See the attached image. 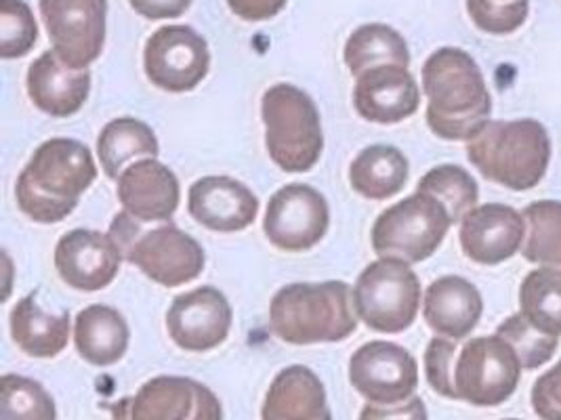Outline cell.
Wrapping results in <instances>:
<instances>
[{"label":"cell","instance_id":"1","mask_svg":"<svg viewBox=\"0 0 561 420\" xmlns=\"http://www.w3.org/2000/svg\"><path fill=\"white\" fill-rule=\"evenodd\" d=\"M427 125L446 141H469L484 129L492 97L476 59L457 47H442L423 66Z\"/></svg>","mask_w":561,"mask_h":420},{"label":"cell","instance_id":"2","mask_svg":"<svg viewBox=\"0 0 561 420\" xmlns=\"http://www.w3.org/2000/svg\"><path fill=\"white\" fill-rule=\"evenodd\" d=\"M98 177L91 150L77 139L45 141L22 171L18 207L36 223H59L78 207V198Z\"/></svg>","mask_w":561,"mask_h":420},{"label":"cell","instance_id":"3","mask_svg":"<svg viewBox=\"0 0 561 420\" xmlns=\"http://www.w3.org/2000/svg\"><path fill=\"white\" fill-rule=\"evenodd\" d=\"M270 326L290 345L345 341L357 328L354 292L341 280L288 284L272 299Z\"/></svg>","mask_w":561,"mask_h":420},{"label":"cell","instance_id":"4","mask_svg":"<svg viewBox=\"0 0 561 420\" xmlns=\"http://www.w3.org/2000/svg\"><path fill=\"white\" fill-rule=\"evenodd\" d=\"M467 158L488 182L526 191L540 184L549 168L551 139L535 118L488 120L467 141Z\"/></svg>","mask_w":561,"mask_h":420},{"label":"cell","instance_id":"5","mask_svg":"<svg viewBox=\"0 0 561 420\" xmlns=\"http://www.w3.org/2000/svg\"><path fill=\"white\" fill-rule=\"evenodd\" d=\"M265 148L274 164L286 173L311 171L324 150L320 112L306 91L293 84H274L261 100Z\"/></svg>","mask_w":561,"mask_h":420},{"label":"cell","instance_id":"6","mask_svg":"<svg viewBox=\"0 0 561 420\" xmlns=\"http://www.w3.org/2000/svg\"><path fill=\"white\" fill-rule=\"evenodd\" d=\"M139 223L127 210L118 212L110 225V236L118 244L123 257L137 265L152 282L175 289L203 273L206 255L194 237L173 223L152 232H141Z\"/></svg>","mask_w":561,"mask_h":420},{"label":"cell","instance_id":"7","mask_svg":"<svg viewBox=\"0 0 561 420\" xmlns=\"http://www.w3.org/2000/svg\"><path fill=\"white\" fill-rule=\"evenodd\" d=\"M453 225L446 207L425 191H414L379 214L373 228V248L383 259L425 261L442 246Z\"/></svg>","mask_w":561,"mask_h":420},{"label":"cell","instance_id":"8","mask_svg":"<svg viewBox=\"0 0 561 420\" xmlns=\"http://www.w3.org/2000/svg\"><path fill=\"white\" fill-rule=\"evenodd\" d=\"M357 317L375 332L400 335L414 324L421 307V282L400 259L370 262L354 287Z\"/></svg>","mask_w":561,"mask_h":420},{"label":"cell","instance_id":"9","mask_svg":"<svg viewBox=\"0 0 561 420\" xmlns=\"http://www.w3.org/2000/svg\"><path fill=\"white\" fill-rule=\"evenodd\" d=\"M522 362L501 335L465 342L455 360V392L478 408L501 406L515 394L522 378Z\"/></svg>","mask_w":561,"mask_h":420},{"label":"cell","instance_id":"10","mask_svg":"<svg viewBox=\"0 0 561 420\" xmlns=\"http://www.w3.org/2000/svg\"><path fill=\"white\" fill-rule=\"evenodd\" d=\"M146 77L169 93L194 91L210 70V51L205 36L190 26L156 30L144 51Z\"/></svg>","mask_w":561,"mask_h":420},{"label":"cell","instance_id":"11","mask_svg":"<svg viewBox=\"0 0 561 420\" xmlns=\"http://www.w3.org/2000/svg\"><path fill=\"white\" fill-rule=\"evenodd\" d=\"M331 225L327 198L311 185L290 184L278 189L265 212L267 240L284 253H306L320 244Z\"/></svg>","mask_w":561,"mask_h":420},{"label":"cell","instance_id":"12","mask_svg":"<svg viewBox=\"0 0 561 420\" xmlns=\"http://www.w3.org/2000/svg\"><path fill=\"white\" fill-rule=\"evenodd\" d=\"M53 49L72 68H89L105 45L107 0H41Z\"/></svg>","mask_w":561,"mask_h":420},{"label":"cell","instance_id":"13","mask_svg":"<svg viewBox=\"0 0 561 420\" xmlns=\"http://www.w3.org/2000/svg\"><path fill=\"white\" fill-rule=\"evenodd\" d=\"M350 381L368 404L393 406L419 387V364L409 349L396 342L362 345L350 360Z\"/></svg>","mask_w":561,"mask_h":420},{"label":"cell","instance_id":"14","mask_svg":"<svg viewBox=\"0 0 561 420\" xmlns=\"http://www.w3.org/2000/svg\"><path fill=\"white\" fill-rule=\"evenodd\" d=\"M230 301L213 287L179 294L167 314V330L173 342L192 353H205L228 339L231 328Z\"/></svg>","mask_w":561,"mask_h":420},{"label":"cell","instance_id":"15","mask_svg":"<svg viewBox=\"0 0 561 420\" xmlns=\"http://www.w3.org/2000/svg\"><path fill=\"white\" fill-rule=\"evenodd\" d=\"M123 259L114 237L95 230H72L55 248V269L59 278L82 292L110 287L121 271Z\"/></svg>","mask_w":561,"mask_h":420},{"label":"cell","instance_id":"16","mask_svg":"<svg viewBox=\"0 0 561 420\" xmlns=\"http://www.w3.org/2000/svg\"><path fill=\"white\" fill-rule=\"evenodd\" d=\"M526 219L507 205H482L460 221V248L467 259L499 265L511 259L524 244Z\"/></svg>","mask_w":561,"mask_h":420},{"label":"cell","instance_id":"17","mask_svg":"<svg viewBox=\"0 0 561 420\" xmlns=\"http://www.w3.org/2000/svg\"><path fill=\"white\" fill-rule=\"evenodd\" d=\"M128 415L137 420H215L224 410L205 385L181 376H156L133 397Z\"/></svg>","mask_w":561,"mask_h":420},{"label":"cell","instance_id":"18","mask_svg":"<svg viewBox=\"0 0 561 420\" xmlns=\"http://www.w3.org/2000/svg\"><path fill=\"white\" fill-rule=\"evenodd\" d=\"M419 104L421 91L409 68L379 66L357 77L354 105L368 122L398 125L410 118Z\"/></svg>","mask_w":561,"mask_h":420},{"label":"cell","instance_id":"19","mask_svg":"<svg viewBox=\"0 0 561 420\" xmlns=\"http://www.w3.org/2000/svg\"><path fill=\"white\" fill-rule=\"evenodd\" d=\"M116 182L118 200L128 214L141 223H164L173 219L181 189L178 175L162 162L153 158L133 162Z\"/></svg>","mask_w":561,"mask_h":420},{"label":"cell","instance_id":"20","mask_svg":"<svg viewBox=\"0 0 561 420\" xmlns=\"http://www.w3.org/2000/svg\"><path fill=\"white\" fill-rule=\"evenodd\" d=\"M187 210L206 230L242 232L259 214L255 194L231 177H203L190 187Z\"/></svg>","mask_w":561,"mask_h":420},{"label":"cell","instance_id":"21","mask_svg":"<svg viewBox=\"0 0 561 420\" xmlns=\"http://www.w3.org/2000/svg\"><path fill=\"white\" fill-rule=\"evenodd\" d=\"M27 95L32 104L53 118H68L80 112L91 93L89 68L68 66L57 51H45L27 70Z\"/></svg>","mask_w":561,"mask_h":420},{"label":"cell","instance_id":"22","mask_svg":"<svg viewBox=\"0 0 561 420\" xmlns=\"http://www.w3.org/2000/svg\"><path fill=\"white\" fill-rule=\"evenodd\" d=\"M484 312L480 290L460 276H444L425 292L423 315L437 337L453 341L467 339Z\"/></svg>","mask_w":561,"mask_h":420},{"label":"cell","instance_id":"23","mask_svg":"<svg viewBox=\"0 0 561 420\" xmlns=\"http://www.w3.org/2000/svg\"><path fill=\"white\" fill-rule=\"evenodd\" d=\"M261 417L265 420H329L322 381L307 366H288L274 378Z\"/></svg>","mask_w":561,"mask_h":420},{"label":"cell","instance_id":"24","mask_svg":"<svg viewBox=\"0 0 561 420\" xmlns=\"http://www.w3.org/2000/svg\"><path fill=\"white\" fill-rule=\"evenodd\" d=\"M127 319L114 307L91 305L82 310L75 326V342L82 360L93 366H112L125 358L128 349Z\"/></svg>","mask_w":561,"mask_h":420},{"label":"cell","instance_id":"25","mask_svg":"<svg viewBox=\"0 0 561 420\" xmlns=\"http://www.w3.org/2000/svg\"><path fill=\"white\" fill-rule=\"evenodd\" d=\"M11 337L30 358L49 360L59 355L68 345L70 314H47L36 301V292H32L11 312Z\"/></svg>","mask_w":561,"mask_h":420},{"label":"cell","instance_id":"26","mask_svg":"<svg viewBox=\"0 0 561 420\" xmlns=\"http://www.w3.org/2000/svg\"><path fill=\"white\" fill-rule=\"evenodd\" d=\"M409 158L393 145H370L357 154L350 168V182L368 200H387L409 182Z\"/></svg>","mask_w":561,"mask_h":420},{"label":"cell","instance_id":"27","mask_svg":"<svg viewBox=\"0 0 561 420\" xmlns=\"http://www.w3.org/2000/svg\"><path fill=\"white\" fill-rule=\"evenodd\" d=\"M345 66L354 77H359L379 66L409 68L410 51L404 36L385 24H366L357 27L347 38L343 51Z\"/></svg>","mask_w":561,"mask_h":420},{"label":"cell","instance_id":"28","mask_svg":"<svg viewBox=\"0 0 561 420\" xmlns=\"http://www.w3.org/2000/svg\"><path fill=\"white\" fill-rule=\"evenodd\" d=\"M98 154L102 160L103 173L110 179H118L130 160L158 156L160 143L146 122L127 116L103 127L98 139Z\"/></svg>","mask_w":561,"mask_h":420},{"label":"cell","instance_id":"29","mask_svg":"<svg viewBox=\"0 0 561 420\" xmlns=\"http://www.w3.org/2000/svg\"><path fill=\"white\" fill-rule=\"evenodd\" d=\"M519 312L538 330L561 337V269L542 267L530 271L519 289Z\"/></svg>","mask_w":561,"mask_h":420},{"label":"cell","instance_id":"30","mask_svg":"<svg viewBox=\"0 0 561 420\" xmlns=\"http://www.w3.org/2000/svg\"><path fill=\"white\" fill-rule=\"evenodd\" d=\"M522 214L526 219L522 257L542 267L561 269V202H533L522 210Z\"/></svg>","mask_w":561,"mask_h":420},{"label":"cell","instance_id":"31","mask_svg":"<svg viewBox=\"0 0 561 420\" xmlns=\"http://www.w3.org/2000/svg\"><path fill=\"white\" fill-rule=\"evenodd\" d=\"M416 189L439 200L448 210L453 225L460 223L467 212L478 207L480 200V189L476 179L457 164L435 166L419 182Z\"/></svg>","mask_w":561,"mask_h":420},{"label":"cell","instance_id":"32","mask_svg":"<svg viewBox=\"0 0 561 420\" xmlns=\"http://www.w3.org/2000/svg\"><path fill=\"white\" fill-rule=\"evenodd\" d=\"M0 419L53 420L57 419V410L51 395L41 383L18 374H4L0 378Z\"/></svg>","mask_w":561,"mask_h":420},{"label":"cell","instance_id":"33","mask_svg":"<svg viewBox=\"0 0 561 420\" xmlns=\"http://www.w3.org/2000/svg\"><path fill=\"white\" fill-rule=\"evenodd\" d=\"M496 335H501L505 341H510L524 370L545 366L556 355L558 345H560V337L538 330L524 317L522 312L507 317L496 328Z\"/></svg>","mask_w":561,"mask_h":420},{"label":"cell","instance_id":"34","mask_svg":"<svg viewBox=\"0 0 561 420\" xmlns=\"http://www.w3.org/2000/svg\"><path fill=\"white\" fill-rule=\"evenodd\" d=\"M38 40V26L24 0H0V55L18 59L32 51Z\"/></svg>","mask_w":561,"mask_h":420},{"label":"cell","instance_id":"35","mask_svg":"<svg viewBox=\"0 0 561 420\" xmlns=\"http://www.w3.org/2000/svg\"><path fill=\"white\" fill-rule=\"evenodd\" d=\"M467 11L473 24L482 32L505 36L526 24L528 0H467Z\"/></svg>","mask_w":561,"mask_h":420},{"label":"cell","instance_id":"36","mask_svg":"<svg viewBox=\"0 0 561 420\" xmlns=\"http://www.w3.org/2000/svg\"><path fill=\"white\" fill-rule=\"evenodd\" d=\"M457 341L446 337H435L425 351V374L427 383L435 394L448 399H457L455 392V360H457Z\"/></svg>","mask_w":561,"mask_h":420},{"label":"cell","instance_id":"37","mask_svg":"<svg viewBox=\"0 0 561 420\" xmlns=\"http://www.w3.org/2000/svg\"><path fill=\"white\" fill-rule=\"evenodd\" d=\"M533 408L540 419L561 420V360L536 378Z\"/></svg>","mask_w":561,"mask_h":420},{"label":"cell","instance_id":"38","mask_svg":"<svg viewBox=\"0 0 561 420\" xmlns=\"http://www.w3.org/2000/svg\"><path fill=\"white\" fill-rule=\"evenodd\" d=\"M288 0H228L231 13L244 22L272 20L286 7Z\"/></svg>","mask_w":561,"mask_h":420},{"label":"cell","instance_id":"39","mask_svg":"<svg viewBox=\"0 0 561 420\" xmlns=\"http://www.w3.org/2000/svg\"><path fill=\"white\" fill-rule=\"evenodd\" d=\"M362 419H425L427 410L423 408L421 397H412L410 401L393 404V406H377L368 404L362 415Z\"/></svg>","mask_w":561,"mask_h":420},{"label":"cell","instance_id":"40","mask_svg":"<svg viewBox=\"0 0 561 420\" xmlns=\"http://www.w3.org/2000/svg\"><path fill=\"white\" fill-rule=\"evenodd\" d=\"M130 7L146 20H173V18H181L192 0H128Z\"/></svg>","mask_w":561,"mask_h":420}]
</instances>
